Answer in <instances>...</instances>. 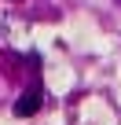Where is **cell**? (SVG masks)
Segmentation results:
<instances>
[{
  "mask_svg": "<svg viewBox=\"0 0 121 125\" xmlns=\"http://www.w3.org/2000/svg\"><path fill=\"white\" fill-rule=\"evenodd\" d=\"M37 110H40V96H37V92H26V96L15 103V118H33Z\"/></svg>",
  "mask_w": 121,
  "mask_h": 125,
  "instance_id": "cell-1",
  "label": "cell"
}]
</instances>
